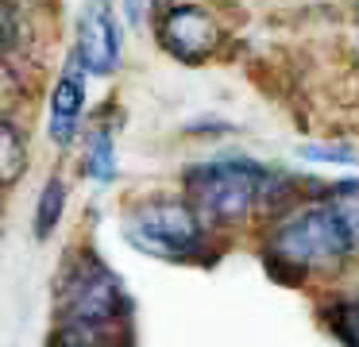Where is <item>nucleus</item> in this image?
Segmentation results:
<instances>
[{
    "label": "nucleus",
    "instance_id": "nucleus-1",
    "mask_svg": "<svg viewBox=\"0 0 359 347\" xmlns=\"http://www.w3.org/2000/svg\"><path fill=\"white\" fill-rule=\"evenodd\" d=\"M178 182L212 231L243 228L251 216L278 220L305 200L294 177L251 154H212V158L189 162Z\"/></svg>",
    "mask_w": 359,
    "mask_h": 347
},
{
    "label": "nucleus",
    "instance_id": "nucleus-2",
    "mask_svg": "<svg viewBox=\"0 0 359 347\" xmlns=\"http://www.w3.org/2000/svg\"><path fill=\"white\" fill-rule=\"evenodd\" d=\"M263 254L271 274L278 278H336L355 259V247L336 208L320 193H313L286 216L271 220L263 236Z\"/></svg>",
    "mask_w": 359,
    "mask_h": 347
},
{
    "label": "nucleus",
    "instance_id": "nucleus-3",
    "mask_svg": "<svg viewBox=\"0 0 359 347\" xmlns=\"http://www.w3.org/2000/svg\"><path fill=\"white\" fill-rule=\"evenodd\" d=\"M124 282L116 270L93 251L78 247L62 259L55 274V328H78V332H116L128 320Z\"/></svg>",
    "mask_w": 359,
    "mask_h": 347
},
{
    "label": "nucleus",
    "instance_id": "nucleus-4",
    "mask_svg": "<svg viewBox=\"0 0 359 347\" xmlns=\"http://www.w3.org/2000/svg\"><path fill=\"white\" fill-rule=\"evenodd\" d=\"M120 231L140 254L163 262H205L212 228L201 220L186 193H147L120 216Z\"/></svg>",
    "mask_w": 359,
    "mask_h": 347
},
{
    "label": "nucleus",
    "instance_id": "nucleus-5",
    "mask_svg": "<svg viewBox=\"0 0 359 347\" xmlns=\"http://www.w3.org/2000/svg\"><path fill=\"white\" fill-rule=\"evenodd\" d=\"M155 39L174 62H182V66H205L220 50L224 31H220L217 15L209 8L174 0V4H166L155 15Z\"/></svg>",
    "mask_w": 359,
    "mask_h": 347
},
{
    "label": "nucleus",
    "instance_id": "nucleus-6",
    "mask_svg": "<svg viewBox=\"0 0 359 347\" xmlns=\"http://www.w3.org/2000/svg\"><path fill=\"white\" fill-rule=\"evenodd\" d=\"M74 58L89 77H112L124 62V27L112 0H89L74 27Z\"/></svg>",
    "mask_w": 359,
    "mask_h": 347
},
{
    "label": "nucleus",
    "instance_id": "nucleus-7",
    "mask_svg": "<svg viewBox=\"0 0 359 347\" xmlns=\"http://www.w3.org/2000/svg\"><path fill=\"white\" fill-rule=\"evenodd\" d=\"M86 100H89V74L70 54L62 74H58V81L50 85V108H47L50 143L70 147L78 135H86Z\"/></svg>",
    "mask_w": 359,
    "mask_h": 347
},
{
    "label": "nucleus",
    "instance_id": "nucleus-8",
    "mask_svg": "<svg viewBox=\"0 0 359 347\" xmlns=\"http://www.w3.org/2000/svg\"><path fill=\"white\" fill-rule=\"evenodd\" d=\"M81 174L93 185H112L120 174V147H116V123L93 120L81 135Z\"/></svg>",
    "mask_w": 359,
    "mask_h": 347
},
{
    "label": "nucleus",
    "instance_id": "nucleus-9",
    "mask_svg": "<svg viewBox=\"0 0 359 347\" xmlns=\"http://www.w3.org/2000/svg\"><path fill=\"white\" fill-rule=\"evenodd\" d=\"M66 197H70V185L62 182V174H50L47 182H43L39 197H35V212H32V236L39 239V243H47L58 231L62 212H66Z\"/></svg>",
    "mask_w": 359,
    "mask_h": 347
},
{
    "label": "nucleus",
    "instance_id": "nucleus-10",
    "mask_svg": "<svg viewBox=\"0 0 359 347\" xmlns=\"http://www.w3.org/2000/svg\"><path fill=\"white\" fill-rule=\"evenodd\" d=\"M320 197L336 208L344 231H348L351 247H355V259H359V177H336V182H320Z\"/></svg>",
    "mask_w": 359,
    "mask_h": 347
},
{
    "label": "nucleus",
    "instance_id": "nucleus-11",
    "mask_svg": "<svg viewBox=\"0 0 359 347\" xmlns=\"http://www.w3.org/2000/svg\"><path fill=\"white\" fill-rule=\"evenodd\" d=\"M24 170H27V135H20L16 120L4 116V128H0V177L12 189Z\"/></svg>",
    "mask_w": 359,
    "mask_h": 347
},
{
    "label": "nucleus",
    "instance_id": "nucleus-12",
    "mask_svg": "<svg viewBox=\"0 0 359 347\" xmlns=\"http://www.w3.org/2000/svg\"><path fill=\"white\" fill-rule=\"evenodd\" d=\"M325 324L344 347H359V297H340L325 305Z\"/></svg>",
    "mask_w": 359,
    "mask_h": 347
},
{
    "label": "nucleus",
    "instance_id": "nucleus-13",
    "mask_svg": "<svg viewBox=\"0 0 359 347\" xmlns=\"http://www.w3.org/2000/svg\"><path fill=\"white\" fill-rule=\"evenodd\" d=\"M116 332H78V328H55L47 347H116Z\"/></svg>",
    "mask_w": 359,
    "mask_h": 347
},
{
    "label": "nucleus",
    "instance_id": "nucleus-14",
    "mask_svg": "<svg viewBox=\"0 0 359 347\" xmlns=\"http://www.w3.org/2000/svg\"><path fill=\"white\" fill-rule=\"evenodd\" d=\"M302 158H313V162H336V166H359V151L348 143H302L297 147Z\"/></svg>",
    "mask_w": 359,
    "mask_h": 347
},
{
    "label": "nucleus",
    "instance_id": "nucleus-15",
    "mask_svg": "<svg viewBox=\"0 0 359 347\" xmlns=\"http://www.w3.org/2000/svg\"><path fill=\"white\" fill-rule=\"evenodd\" d=\"M147 8H151V0H120V12L128 15L132 27H140V23L147 20Z\"/></svg>",
    "mask_w": 359,
    "mask_h": 347
},
{
    "label": "nucleus",
    "instance_id": "nucleus-16",
    "mask_svg": "<svg viewBox=\"0 0 359 347\" xmlns=\"http://www.w3.org/2000/svg\"><path fill=\"white\" fill-rule=\"evenodd\" d=\"M4 4H8V8H20V12H32L39 0H4Z\"/></svg>",
    "mask_w": 359,
    "mask_h": 347
}]
</instances>
